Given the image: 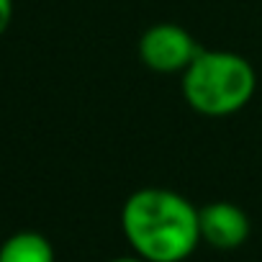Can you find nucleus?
<instances>
[{"label": "nucleus", "mask_w": 262, "mask_h": 262, "mask_svg": "<svg viewBox=\"0 0 262 262\" xmlns=\"http://www.w3.org/2000/svg\"><path fill=\"white\" fill-rule=\"evenodd\" d=\"M121 231L147 262H185L201 244L198 208L167 188H139L121 206Z\"/></svg>", "instance_id": "1"}, {"label": "nucleus", "mask_w": 262, "mask_h": 262, "mask_svg": "<svg viewBox=\"0 0 262 262\" xmlns=\"http://www.w3.org/2000/svg\"><path fill=\"white\" fill-rule=\"evenodd\" d=\"M108 262H147V259H142L139 254H123V257H113Z\"/></svg>", "instance_id": "7"}, {"label": "nucleus", "mask_w": 262, "mask_h": 262, "mask_svg": "<svg viewBox=\"0 0 262 262\" xmlns=\"http://www.w3.org/2000/svg\"><path fill=\"white\" fill-rule=\"evenodd\" d=\"M0 262H57V254L44 234L16 231L0 244Z\"/></svg>", "instance_id": "5"}, {"label": "nucleus", "mask_w": 262, "mask_h": 262, "mask_svg": "<svg viewBox=\"0 0 262 262\" xmlns=\"http://www.w3.org/2000/svg\"><path fill=\"white\" fill-rule=\"evenodd\" d=\"M201 221V242H206L213 249H236L249 239V216L244 208H239L231 201H213L203 208H198Z\"/></svg>", "instance_id": "4"}, {"label": "nucleus", "mask_w": 262, "mask_h": 262, "mask_svg": "<svg viewBox=\"0 0 262 262\" xmlns=\"http://www.w3.org/2000/svg\"><path fill=\"white\" fill-rule=\"evenodd\" d=\"M198 44L178 24H155L149 26L142 39H139V59L144 67L152 72L172 75V72H185L188 64L198 54Z\"/></svg>", "instance_id": "3"}, {"label": "nucleus", "mask_w": 262, "mask_h": 262, "mask_svg": "<svg viewBox=\"0 0 262 262\" xmlns=\"http://www.w3.org/2000/svg\"><path fill=\"white\" fill-rule=\"evenodd\" d=\"M13 21V0H0V36L8 31Z\"/></svg>", "instance_id": "6"}, {"label": "nucleus", "mask_w": 262, "mask_h": 262, "mask_svg": "<svg viewBox=\"0 0 262 262\" xmlns=\"http://www.w3.org/2000/svg\"><path fill=\"white\" fill-rule=\"evenodd\" d=\"M257 90V75L247 57L224 49H201L183 72V98L201 116H231Z\"/></svg>", "instance_id": "2"}]
</instances>
